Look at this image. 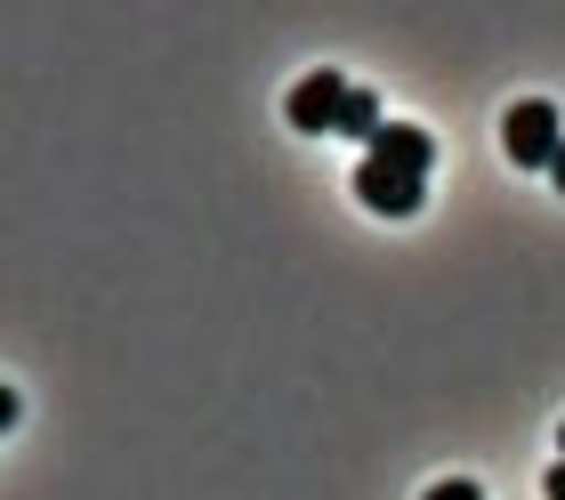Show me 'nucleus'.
I'll use <instances>...</instances> for the list:
<instances>
[{"instance_id": "1", "label": "nucleus", "mask_w": 565, "mask_h": 500, "mask_svg": "<svg viewBox=\"0 0 565 500\" xmlns=\"http://www.w3.org/2000/svg\"><path fill=\"white\" fill-rule=\"evenodd\" d=\"M501 146H509V162H518V170H550L557 146H565V114L550 97H518L501 114Z\"/></svg>"}, {"instance_id": "2", "label": "nucleus", "mask_w": 565, "mask_h": 500, "mask_svg": "<svg viewBox=\"0 0 565 500\" xmlns=\"http://www.w3.org/2000/svg\"><path fill=\"white\" fill-rule=\"evenodd\" d=\"M348 73L340 65H316V73H299L291 89H282V121L291 129H307V138H323V129H340V114H348Z\"/></svg>"}, {"instance_id": "3", "label": "nucleus", "mask_w": 565, "mask_h": 500, "mask_svg": "<svg viewBox=\"0 0 565 500\" xmlns=\"http://www.w3.org/2000/svg\"><path fill=\"white\" fill-rule=\"evenodd\" d=\"M420 194H428V178H413V170H388V162H372V153L355 162V202L380 210V219H413Z\"/></svg>"}, {"instance_id": "4", "label": "nucleus", "mask_w": 565, "mask_h": 500, "mask_svg": "<svg viewBox=\"0 0 565 500\" xmlns=\"http://www.w3.org/2000/svg\"><path fill=\"white\" fill-rule=\"evenodd\" d=\"M364 153H372V162H388V170H413V178H428V170H436V138H428L420 121H388Z\"/></svg>"}, {"instance_id": "5", "label": "nucleus", "mask_w": 565, "mask_h": 500, "mask_svg": "<svg viewBox=\"0 0 565 500\" xmlns=\"http://www.w3.org/2000/svg\"><path fill=\"white\" fill-rule=\"evenodd\" d=\"M340 129H348V138H380V129H388V114H380V97L372 89H348V114H340Z\"/></svg>"}, {"instance_id": "6", "label": "nucleus", "mask_w": 565, "mask_h": 500, "mask_svg": "<svg viewBox=\"0 0 565 500\" xmlns=\"http://www.w3.org/2000/svg\"><path fill=\"white\" fill-rule=\"evenodd\" d=\"M420 500H484V485L477 477H445V485H428Z\"/></svg>"}, {"instance_id": "7", "label": "nucleus", "mask_w": 565, "mask_h": 500, "mask_svg": "<svg viewBox=\"0 0 565 500\" xmlns=\"http://www.w3.org/2000/svg\"><path fill=\"white\" fill-rule=\"evenodd\" d=\"M542 492H550V500H565V460H557L550 477H542Z\"/></svg>"}, {"instance_id": "8", "label": "nucleus", "mask_w": 565, "mask_h": 500, "mask_svg": "<svg viewBox=\"0 0 565 500\" xmlns=\"http://www.w3.org/2000/svg\"><path fill=\"white\" fill-rule=\"evenodd\" d=\"M550 187H557V194H565V146H557V162H550Z\"/></svg>"}, {"instance_id": "9", "label": "nucleus", "mask_w": 565, "mask_h": 500, "mask_svg": "<svg viewBox=\"0 0 565 500\" xmlns=\"http://www.w3.org/2000/svg\"><path fill=\"white\" fill-rule=\"evenodd\" d=\"M557 460H565V419H557Z\"/></svg>"}]
</instances>
